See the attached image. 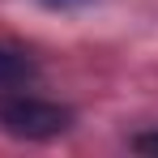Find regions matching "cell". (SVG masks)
I'll use <instances>...</instances> for the list:
<instances>
[{
	"mask_svg": "<svg viewBox=\"0 0 158 158\" xmlns=\"http://www.w3.org/2000/svg\"><path fill=\"white\" fill-rule=\"evenodd\" d=\"M69 124H73V111L52 103V98H39V94H26V90L0 94V128L9 132V137L52 141L60 132H69Z\"/></svg>",
	"mask_w": 158,
	"mask_h": 158,
	"instance_id": "obj_1",
	"label": "cell"
},
{
	"mask_svg": "<svg viewBox=\"0 0 158 158\" xmlns=\"http://www.w3.org/2000/svg\"><path fill=\"white\" fill-rule=\"evenodd\" d=\"M39 77L34 56H26L22 47H4L0 43V90H26Z\"/></svg>",
	"mask_w": 158,
	"mask_h": 158,
	"instance_id": "obj_2",
	"label": "cell"
},
{
	"mask_svg": "<svg viewBox=\"0 0 158 158\" xmlns=\"http://www.w3.org/2000/svg\"><path fill=\"white\" fill-rule=\"evenodd\" d=\"M132 150H137V154H158V132H141V137H132Z\"/></svg>",
	"mask_w": 158,
	"mask_h": 158,
	"instance_id": "obj_3",
	"label": "cell"
},
{
	"mask_svg": "<svg viewBox=\"0 0 158 158\" xmlns=\"http://www.w3.org/2000/svg\"><path fill=\"white\" fill-rule=\"evenodd\" d=\"M47 4H56V9H69V4H85V0H47Z\"/></svg>",
	"mask_w": 158,
	"mask_h": 158,
	"instance_id": "obj_4",
	"label": "cell"
}]
</instances>
